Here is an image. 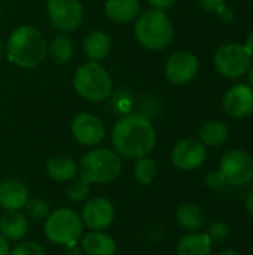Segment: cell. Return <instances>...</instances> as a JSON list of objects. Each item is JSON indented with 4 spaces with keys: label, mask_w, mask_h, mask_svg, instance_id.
<instances>
[{
    "label": "cell",
    "mask_w": 253,
    "mask_h": 255,
    "mask_svg": "<svg viewBox=\"0 0 253 255\" xmlns=\"http://www.w3.org/2000/svg\"><path fill=\"white\" fill-rule=\"evenodd\" d=\"M112 145L121 158L139 160L148 157L157 145V131L143 114L124 115L112 128Z\"/></svg>",
    "instance_id": "6da1fadb"
},
{
    "label": "cell",
    "mask_w": 253,
    "mask_h": 255,
    "mask_svg": "<svg viewBox=\"0 0 253 255\" xmlns=\"http://www.w3.org/2000/svg\"><path fill=\"white\" fill-rule=\"evenodd\" d=\"M7 60L19 67H37L48 54V42L40 30L33 25H21L15 28L6 45Z\"/></svg>",
    "instance_id": "7a4b0ae2"
},
{
    "label": "cell",
    "mask_w": 253,
    "mask_h": 255,
    "mask_svg": "<svg viewBox=\"0 0 253 255\" xmlns=\"http://www.w3.org/2000/svg\"><path fill=\"white\" fill-rule=\"evenodd\" d=\"M122 172V158L115 149L98 148L85 152L79 161L78 173L89 185L110 184Z\"/></svg>",
    "instance_id": "3957f363"
},
{
    "label": "cell",
    "mask_w": 253,
    "mask_h": 255,
    "mask_svg": "<svg viewBox=\"0 0 253 255\" xmlns=\"http://www.w3.org/2000/svg\"><path fill=\"white\" fill-rule=\"evenodd\" d=\"M134 34L143 48L149 51H163L171 43L174 30L164 10L151 9L137 16Z\"/></svg>",
    "instance_id": "277c9868"
},
{
    "label": "cell",
    "mask_w": 253,
    "mask_h": 255,
    "mask_svg": "<svg viewBox=\"0 0 253 255\" xmlns=\"http://www.w3.org/2000/svg\"><path fill=\"white\" fill-rule=\"evenodd\" d=\"M81 215L70 208H58L49 212L43 221V233L52 245L75 247L84 235Z\"/></svg>",
    "instance_id": "5b68a950"
},
{
    "label": "cell",
    "mask_w": 253,
    "mask_h": 255,
    "mask_svg": "<svg viewBox=\"0 0 253 255\" xmlns=\"http://www.w3.org/2000/svg\"><path fill=\"white\" fill-rule=\"evenodd\" d=\"M73 87L76 93L88 102H103L112 93V78L98 61H88L78 67Z\"/></svg>",
    "instance_id": "8992f818"
},
{
    "label": "cell",
    "mask_w": 253,
    "mask_h": 255,
    "mask_svg": "<svg viewBox=\"0 0 253 255\" xmlns=\"http://www.w3.org/2000/svg\"><path fill=\"white\" fill-rule=\"evenodd\" d=\"M252 64V55L242 43H225L213 55L215 70L227 79L243 78Z\"/></svg>",
    "instance_id": "52a82bcc"
},
{
    "label": "cell",
    "mask_w": 253,
    "mask_h": 255,
    "mask_svg": "<svg viewBox=\"0 0 253 255\" xmlns=\"http://www.w3.org/2000/svg\"><path fill=\"white\" fill-rule=\"evenodd\" d=\"M218 172L224 184L243 187L253 179V158L243 149H231L222 155Z\"/></svg>",
    "instance_id": "ba28073f"
},
{
    "label": "cell",
    "mask_w": 253,
    "mask_h": 255,
    "mask_svg": "<svg viewBox=\"0 0 253 255\" xmlns=\"http://www.w3.org/2000/svg\"><path fill=\"white\" fill-rule=\"evenodd\" d=\"M79 215L84 223V227L89 230H106L113 224L115 206L104 196L89 197L86 202H84Z\"/></svg>",
    "instance_id": "9c48e42d"
},
{
    "label": "cell",
    "mask_w": 253,
    "mask_h": 255,
    "mask_svg": "<svg viewBox=\"0 0 253 255\" xmlns=\"http://www.w3.org/2000/svg\"><path fill=\"white\" fill-rule=\"evenodd\" d=\"M48 16L52 25L63 31L76 30L84 19V7L79 0H48Z\"/></svg>",
    "instance_id": "30bf717a"
},
{
    "label": "cell",
    "mask_w": 253,
    "mask_h": 255,
    "mask_svg": "<svg viewBox=\"0 0 253 255\" xmlns=\"http://www.w3.org/2000/svg\"><path fill=\"white\" fill-rule=\"evenodd\" d=\"M200 70V63L195 54L189 51H179L169 57L164 66L166 79L173 85L189 84Z\"/></svg>",
    "instance_id": "8fae6325"
},
{
    "label": "cell",
    "mask_w": 253,
    "mask_h": 255,
    "mask_svg": "<svg viewBox=\"0 0 253 255\" xmlns=\"http://www.w3.org/2000/svg\"><path fill=\"white\" fill-rule=\"evenodd\" d=\"M207 158V146L198 139L186 137L179 140L170 154L171 163L180 170H195L204 164Z\"/></svg>",
    "instance_id": "7c38bea8"
},
{
    "label": "cell",
    "mask_w": 253,
    "mask_h": 255,
    "mask_svg": "<svg viewBox=\"0 0 253 255\" xmlns=\"http://www.w3.org/2000/svg\"><path fill=\"white\" fill-rule=\"evenodd\" d=\"M72 134L75 140L84 146H97L106 136L103 121L92 114H79L72 121Z\"/></svg>",
    "instance_id": "4fadbf2b"
},
{
    "label": "cell",
    "mask_w": 253,
    "mask_h": 255,
    "mask_svg": "<svg viewBox=\"0 0 253 255\" xmlns=\"http://www.w3.org/2000/svg\"><path fill=\"white\" fill-rule=\"evenodd\" d=\"M222 109L231 118H245L253 112V88L248 84L231 87L224 99Z\"/></svg>",
    "instance_id": "5bb4252c"
},
{
    "label": "cell",
    "mask_w": 253,
    "mask_h": 255,
    "mask_svg": "<svg viewBox=\"0 0 253 255\" xmlns=\"http://www.w3.org/2000/svg\"><path fill=\"white\" fill-rule=\"evenodd\" d=\"M30 199L27 185L15 178L0 182V208L3 211H22Z\"/></svg>",
    "instance_id": "9a60e30c"
},
{
    "label": "cell",
    "mask_w": 253,
    "mask_h": 255,
    "mask_svg": "<svg viewBox=\"0 0 253 255\" xmlns=\"http://www.w3.org/2000/svg\"><path fill=\"white\" fill-rule=\"evenodd\" d=\"M81 250L85 255H115L116 242L104 230H89L81 238Z\"/></svg>",
    "instance_id": "2e32d148"
},
{
    "label": "cell",
    "mask_w": 253,
    "mask_h": 255,
    "mask_svg": "<svg viewBox=\"0 0 253 255\" xmlns=\"http://www.w3.org/2000/svg\"><path fill=\"white\" fill-rule=\"evenodd\" d=\"M28 232V218L22 211H3L0 215V233L9 242H19Z\"/></svg>",
    "instance_id": "e0dca14e"
},
{
    "label": "cell",
    "mask_w": 253,
    "mask_h": 255,
    "mask_svg": "<svg viewBox=\"0 0 253 255\" xmlns=\"http://www.w3.org/2000/svg\"><path fill=\"white\" fill-rule=\"evenodd\" d=\"M45 172L55 182H70L78 176V164L69 155H52L45 163Z\"/></svg>",
    "instance_id": "ac0fdd59"
},
{
    "label": "cell",
    "mask_w": 253,
    "mask_h": 255,
    "mask_svg": "<svg viewBox=\"0 0 253 255\" xmlns=\"http://www.w3.org/2000/svg\"><path fill=\"white\" fill-rule=\"evenodd\" d=\"M104 12L113 22L127 24L140 15V0H106Z\"/></svg>",
    "instance_id": "d6986e66"
},
{
    "label": "cell",
    "mask_w": 253,
    "mask_h": 255,
    "mask_svg": "<svg viewBox=\"0 0 253 255\" xmlns=\"http://www.w3.org/2000/svg\"><path fill=\"white\" fill-rule=\"evenodd\" d=\"M176 221L186 232H201L206 226V214L197 203H183L176 209Z\"/></svg>",
    "instance_id": "ffe728a7"
},
{
    "label": "cell",
    "mask_w": 253,
    "mask_h": 255,
    "mask_svg": "<svg viewBox=\"0 0 253 255\" xmlns=\"http://www.w3.org/2000/svg\"><path fill=\"white\" fill-rule=\"evenodd\" d=\"M212 241L206 233L189 232L177 244V255H212Z\"/></svg>",
    "instance_id": "44dd1931"
},
{
    "label": "cell",
    "mask_w": 253,
    "mask_h": 255,
    "mask_svg": "<svg viewBox=\"0 0 253 255\" xmlns=\"http://www.w3.org/2000/svg\"><path fill=\"white\" fill-rule=\"evenodd\" d=\"M112 40L109 34L103 30H92L84 40V52L92 61H100L106 58L110 52Z\"/></svg>",
    "instance_id": "7402d4cb"
},
{
    "label": "cell",
    "mask_w": 253,
    "mask_h": 255,
    "mask_svg": "<svg viewBox=\"0 0 253 255\" xmlns=\"http://www.w3.org/2000/svg\"><path fill=\"white\" fill-rule=\"evenodd\" d=\"M228 136H230V130L227 124L219 120L206 121L198 130V140L204 146H212V148L221 146L227 142Z\"/></svg>",
    "instance_id": "603a6c76"
},
{
    "label": "cell",
    "mask_w": 253,
    "mask_h": 255,
    "mask_svg": "<svg viewBox=\"0 0 253 255\" xmlns=\"http://www.w3.org/2000/svg\"><path fill=\"white\" fill-rule=\"evenodd\" d=\"M48 52L57 64H64L72 60L75 43L67 34H57L48 45Z\"/></svg>",
    "instance_id": "cb8c5ba5"
},
{
    "label": "cell",
    "mask_w": 253,
    "mask_h": 255,
    "mask_svg": "<svg viewBox=\"0 0 253 255\" xmlns=\"http://www.w3.org/2000/svg\"><path fill=\"white\" fill-rule=\"evenodd\" d=\"M157 173H158V166H157L155 160L151 158L149 155L136 160L134 167H133V176L137 184H140L143 187L151 185L155 181Z\"/></svg>",
    "instance_id": "d4e9b609"
},
{
    "label": "cell",
    "mask_w": 253,
    "mask_h": 255,
    "mask_svg": "<svg viewBox=\"0 0 253 255\" xmlns=\"http://www.w3.org/2000/svg\"><path fill=\"white\" fill-rule=\"evenodd\" d=\"M91 194V185L88 182H85L82 178H75L73 181L69 182L67 190H66V196L70 202L73 203H84L89 199Z\"/></svg>",
    "instance_id": "484cf974"
},
{
    "label": "cell",
    "mask_w": 253,
    "mask_h": 255,
    "mask_svg": "<svg viewBox=\"0 0 253 255\" xmlns=\"http://www.w3.org/2000/svg\"><path fill=\"white\" fill-rule=\"evenodd\" d=\"M25 214L28 218L34 220V221H45L46 217L51 212V206L46 200L40 199V197H30L24 206Z\"/></svg>",
    "instance_id": "4316f807"
},
{
    "label": "cell",
    "mask_w": 253,
    "mask_h": 255,
    "mask_svg": "<svg viewBox=\"0 0 253 255\" xmlns=\"http://www.w3.org/2000/svg\"><path fill=\"white\" fill-rule=\"evenodd\" d=\"M206 235L209 236V239H210L212 242L219 244V242H224V241L228 238V235H230V227H228V224H227L225 221H222V220H215V221H212V223L209 224Z\"/></svg>",
    "instance_id": "83f0119b"
},
{
    "label": "cell",
    "mask_w": 253,
    "mask_h": 255,
    "mask_svg": "<svg viewBox=\"0 0 253 255\" xmlns=\"http://www.w3.org/2000/svg\"><path fill=\"white\" fill-rule=\"evenodd\" d=\"M10 255H46L45 248L34 241H19L10 251Z\"/></svg>",
    "instance_id": "f1b7e54d"
},
{
    "label": "cell",
    "mask_w": 253,
    "mask_h": 255,
    "mask_svg": "<svg viewBox=\"0 0 253 255\" xmlns=\"http://www.w3.org/2000/svg\"><path fill=\"white\" fill-rule=\"evenodd\" d=\"M215 12H216L218 18H219V21H221V22H224V24H231V22L234 21V18H236L234 10H233L230 6H227V4L219 6Z\"/></svg>",
    "instance_id": "f546056e"
},
{
    "label": "cell",
    "mask_w": 253,
    "mask_h": 255,
    "mask_svg": "<svg viewBox=\"0 0 253 255\" xmlns=\"http://www.w3.org/2000/svg\"><path fill=\"white\" fill-rule=\"evenodd\" d=\"M204 181H206L207 188H210V190H218V188H221L224 185V179H222V176H221V173L218 170L209 172L206 175V179Z\"/></svg>",
    "instance_id": "4dcf8cb0"
},
{
    "label": "cell",
    "mask_w": 253,
    "mask_h": 255,
    "mask_svg": "<svg viewBox=\"0 0 253 255\" xmlns=\"http://www.w3.org/2000/svg\"><path fill=\"white\" fill-rule=\"evenodd\" d=\"M198 4L207 12H215L219 6L225 4V0H198Z\"/></svg>",
    "instance_id": "1f68e13d"
},
{
    "label": "cell",
    "mask_w": 253,
    "mask_h": 255,
    "mask_svg": "<svg viewBox=\"0 0 253 255\" xmlns=\"http://www.w3.org/2000/svg\"><path fill=\"white\" fill-rule=\"evenodd\" d=\"M148 3L152 6V9L166 12L167 9H170L176 3V0H148Z\"/></svg>",
    "instance_id": "d6a6232c"
},
{
    "label": "cell",
    "mask_w": 253,
    "mask_h": 255,
    "mask_svg": "<svg viewBox=\"0 0 253 255\" xmlns=\"http://www.w3.org/2000/svg\"><path fill=\"white\" fill-rule=\"evenodd\" d=\"M10 251H12L10 242L0 233V255H10Z\"/></svg>",
    "instance_id": "836d02e7"
},
{
    "label": "cell",
    "mask_w": 253,
    "mask_h": 255,
    "mask_svg": "<svg viewBox=\"0 0 253 255\" xmlns=\"http://www.w3.org/2000/svg\"><path fill=\"white\" fill-rule=\"evenodd\" d=\"M243 46L246 48V51L253 57V31H251V33L246 36V40H245Z\"/></svg>",
    "instance_id": "e575fe53"
},
{
    "label": "cell",
    "mask_w": 253,
    "mask_h": 255,
    "mask_svg": "<svg viewBox=\"0 0 253 255\" xmlns=\"http://www.w3.org/2000/svg\"><path fill=\"white\" fill-rule=\"evenodd\" d=\"M245 208H246V211H248V214L251 215L253 218V190L248 194V197H246V203H245Z\"/></svg>",
    "instance_id": "d590c367"
},
{
    "label": "cell",
    "mask_w": 253,
    "mask_h": 255,
    "mask_svg": "<svg viewBox=\"0 0 253 255\" xmlns=\"http://www.w3.org/2000/svg\"><path fill=\"white\" fill-rule=\"evenodd\" d=\"M218 255H240L237 251H234V250H224V251H221Z\"/></svg>",
    "instance_id": "8d00e7d4"
},
{
    "label": "cell",
    "mask_w": 253,
    "mask_h": 255,
    "mask_svg": "<svg viewBox=\"0 0 253 255\" xmlns=\"http://www.w3.org/2000/svg\"><path fill=\"white\" fill-rule=\"evenodd\" d=\"M248 75H249V85L253 88V60L252 64H251V69H249V72H248Z\"/></svg>",
    "instance_id": "74e56055"
},
{
    "label": "cell",
    "mask_w": 253,
    "mask_h": 255,
    "mask_svg": "<svg viewBox=\"0 0 253 255\" xmlns=\"http://www.w3.org/2000/svg\"><path fill=\"white\" fill-rule=\"evenodd\" d=\"M3 51H4V46H3V43H1V40H0V57L3 55Z\"/></svg>",
    "instance_id": "f35d334b"
},
{
    "label": "cell",
    "mask_w": 253,
    "mask_h": 255,
    "mask_svg": "<svg viewBox=\"0 0 253 255\" xmlns=\"http://www.w3.org/2000/svg\"><path fill=\"white\" fill-rule=\"evenodd\" d=\"M0 18H1V7H0Z\"/></svg>",
    "instance_id": "ab89813d"
}]
</instances>
